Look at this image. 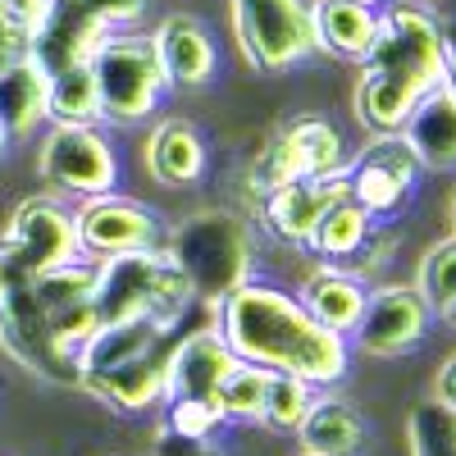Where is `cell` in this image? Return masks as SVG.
Wrapping results in <instances>:
<instances>
[{"label": "cell", "mask_w": 456, "mask_h": 456, "mask_svg": "<svg viewBox=\"0 0 456 456\" xmlns=\"http://www.w3.org/2000/svg\"><path fill=\"white\" fill-rule=\"evenodd\" d=\"M215 329L238 361L270 374H297L315 388H333L347 379V338L315 324L306 306L274 283L247 279L242 288H233L215 306Z\"/></svg>", "instance_id": "cell-1"}, {"label": "cell", "mask_w": 456, "mask_h": 456, "mask_svg": "<svg viewBox=\"0 0 456 456\" xmlns=\"http://www.w3.org/2000/svg\"><path fill=\"white\" fill-rule=\"evenodd\" d=\"M438 83H447V37L438 19L420 0H388L352 87L356 124L365 133H397L415 101Z\"/></svg>", "instance_id": "cell-2"}, {"label": "cell", "mask_w": 456, "mask_h": 456, "mask_svg": "<svg viewBox=\"0 0 456 456\" xmlns=\"http://www.w3.org/2000/svg\"><path fill=\"white\" fill-rule=\"evenodd\" d=\"M165 256L183 270V279L192 283L197 301L206 311H215L219 301L242 288L256 270V238L242 215L233 210H197L165 228Z\"/></svg>", "instance_id": "cell-3"}, {"label": "cell", "mask_w": 456, "mask_h": 456, "mask_svg": "<svg viewBox=\"0 0 456 456\" xmlns=\"http://www.w3.org/2000/svg\"><path fill=\"white\" fill-rule=\"evenodd\" d=\"M92 265H96L92 306H96L101 324L105 320H133V315L183 324V315L197 306L192 283H187L183 270L165 256V247L105 256V260H92Z\"/></svg>", "instance_id": "cell-4"}, {"label": "cell", "mask_w": 456, "mask_h": 456, "mask_svg": "<svg viewBox=\"0 0 456 456\" xmlns=\"http://www.w3.org/2000/svg\"><path fill=\"white\" fill-rule=\"evenodd\" d=\"M96 101H101V124L110 128H137L165 101V73L151 51V37L142 32H105L96 51L87 55Z\"/></svg>", "instance_id": "cell-5"}, {"label": "cell", "mask_w": 456, "mask_h": 456, "mask_svg": "<svg viewBox=\"0 0 456 456\" xmlns=\"http://www.w3.org/2000/svg\"><path fill=\"white\" fill-rule=\"evenodd\" d=\"M238 51L260 73H288L315 55L306 0H228Z\"/></svg>", "instance_id": "cell-6"}, {"label": "cell", "mask_w": 456, "mask_h": 456, "mask_svg": "<svg viewBox=\"0 0 456 456\" xmlns=\"http://www.w3.org/2000/svg\"><path fill=\"white\" fill-rule=\"evenodd\" d=\"M37 174L60 197L87 201L119 187V151L101 133V124H51L37 146Z\"/></svg>", "instance_id": "cell-7"}, {"label": "cell", "mask_w": 456, "mask_h": 456, "mask_svg": "<svg viewBox=\"0 0 456 456\" xmlns=\"http://www.w3.org/2000/svg\"><path fill=\"white\" fill-rule=\"evenodd\" d=\"M0 256H5L19 283L78 260L83 247H78L73 206H64L60 197H23L5 224V233H0Z\"/></svg>", "instance_id": "cell-8"}, {"label": "cell", "mask_w": 456, "mask_h": 456, "mask_svg": "<svg viewBox=\"0 0 456 456\" xmlns=\"http://www.w3.org/2000/svg\"><path fill=\"white\" fill-rule=\"evenodd\" d=\"M420 160L415 151L406 146L402 133H370L365 146L356 156H347L342 165V183H347V197L379 224V219H393L406 210L415 183H420Z\"/></svg>", "instance_id": "cell-9"}, {"label": "cell", "mask_w": 456, "mask_h": 456, "mask_svg": "<svg viewBox=\"0 0 456 456\" xmlns=\"http://www.w3.org/2000/svg\"><path fill=\"white\" fill-rule=\"evenodd\" d=\"M347 165V146L342 133L324 119V114H297L292 124H283L270 142H265L260 160L251 169L256 192L297 183V178H342Z\"/></svg>", "instance_id": "cell-10"}, {"label": "cell", "mask_w": 456, "mask_h": 456, "mask_svg": "<svg viewBox=\"0 0 456 456\" xmlns=\"http://www.w3.org/2000/svg\"><path fill=\"white\" fill-rule=\"evenodd\" d=\"M429 320H434V311L425 306V297L415 288L384 283V288L365 292V311H361L356 329L347 333V347L379 356V361L406 356L429 338Z\"/></svg>", "instance_id": "cell-11"}, {"label": "cell", "mask_w": 456, "mask_h": 456, "mask_svg": "<svg viewBox=\"0 0 456 456\" xmlns=\"http://www.w3.org/2000/svg\"><path fill=\"white\" fill-rule=\"evenodd\" d=\"M0 347H5L23 370H32L37 379H46V384L78 388V356L64 352L55 342L51 315L37 306V297L28 292V283H14V292L0 301Z\"/></svg>", "instance_id": "cell-12"}, {"label": "cell", "mask_w": 456, "mask_h": 456, "mask_svg": "<svg viewBox=\"0 0 456 456\" xmlns=\"http://www.w3.org/2000/svg\"><path fill=\"white\" fill-rule=\"evenodd\" d=\"M78 219V247L87 260H105V256H124V251H151L165 242L160 219L151 215L142 201L119 197V192H101L73 206Z\"/></svg>", "instance_id": "cell-13"}, {"label": "cell", "mask_w": 456, "mask_h": 456, "mask_svg": "<svg viewBox=\"0 0 456 456\" xmlns=\"http://www.w3.org/2000/svg\"><path fill=\"white\" fill-rule=\"evenodd\" d=\"M151 51L160 60L169 92H197V87L215 83V73H219L215 32L197 14H165L156 23V32H151Z\"/></svg>", "instance_id": "cell-14"}, {"label": "cell", "mask_w": 456, "mask_h": 456, "mask_svg": "<svg viewBox=\"0 0 456 456\" xmlns=\"http://www.w3.org/2000/svg\"><path fill=\"white\" fill-rule=\"evenodd\" d=\"M342 197H347V183L342 178H297V183L260 192V219L274 238H283L292 247H311L320 215Z\"/></svg>", "instance_id": "cell-15"}, {"label": "cell", "mask_w": 456, "mask_h": 456, "mask_svg": "<svg viewBox=\"0 0 456 456\" xmlns=\"http://www.w3.org/2000/svg\"><path fill=\"white\" fill-rule=\"evenodd\" d=\"M110 28L83 10V0H51L46 19L28 32V55L42 64L46 73L69 69V64H87L96 42Z\"/></svg>", "instance_id": "cell-16"}, {"label": "cell", "mask_w": 456, "mask_h": 456, "mask_svg": "<svg viewBox=\"0 0 456 456\" xmlns=\"http://www.w3.org/2000/svg\"><path fill=\"white\" fill-rule=\"evenodd\" d=\"M183 333V324H165V320H151V315H133V320H105L92 329V338L78 347V384L92 374H110L146 352L165 347Z\"/></svg>", "instance_id": "cell-17"}, {"label": "cell", "mask_w": 456, "mask_h": 456, "mask_svg": "<svg viewBox=\"0 0 456 456\" xmlns=\"http://www.w3.org/2000/svg\"><path fill=\"white\" fill-rule=\"evenodd\" d=\"M238 365L233 347L224 342L215 324L178 333L174 352H169V379H165V397H215V388L228 379V370Z\"/></svg>", "instance_id": "cell-18"}, {"label": "cell", "mask_w": 456, "mask_h": 456, "mask_svg": "<svg viewBox=\"0 0 456 456\" xmlns=\"http://www.w3.org/2000/svg\"><path fill=\"white\" fill-rule=\"evenodd\" d=\"M301 456H361L370 447V420L338 393H315L311 411L292 429Z\"/></svg>", "instance_id": "cell-19"}, {"label": "cell", "mask_w": 456, "mask_h": 456, "mask_svg": "<svg viewBox=\"0 0 456 456\" xmlns=\"http://www.w3.org/2000/svg\"><path fill=\"white\" fill-rule=\"evenodd\" d=\"M169 352H174V342H165V347L156 352H146L119 370H110V374H92L83 379V393H92L96 402L114 406V411H124V415H142L151 406H160L165 402V379H169Z\"/></svg>", "instance_id": "cell-20"}, {"label": "cell", "mask_w": 456, "mask_h": 456, "mask_svg": "<svg viewBox=\"0 0 456 456\" xmlns=\"http://www.w3.org/2000/svg\"><path fill=\"white\" fill-rule=\"evenodd\" d=\"M406 137V146L415 151L420 169H456V87L438 83L429 87L415 110L406 114V124L397 128Z\"/></svg>", "instance_id": "cell-21"}, {"label": "cell", "mask_w": 456, "mask_h": 456, "mask_svg": "<svg viewBox=\"0 0 456 456\" xmlns=\"http://www.w3.org/2000/svg\"><path fill=\"white\" fill-rule=\"evenodd\" d=\"M142 160L160 187H192L206 178L210 151H206V137L197 133L192 119H160L146 133Z\"/></svg>", "instance_id": "cell-22"}, {"label": "cell", "mask_w": 456, "mask_h": 456, "mask_svg": "<svg viewBox=\"0 0 456 456\" xmlns=\"http://www.w3.org/2000/svg\"><path fill=\"white\" fill-rule=\"evenodd\" d=\"M365 292H370V288H365L361 274L320 260L315 270L306 274V283H301L297 301L306 306V315H311L315 324H324V329H333V333L347 338V333L356 329L361 311H365Z\"/></svg>", "instance_id": "cell-23"}, {"label": "cell", "mask_w": 456, "mask_h": 456, "mask_svg": "<svg viewBox=\"0 0 456 456\" xmlns=\"http://www.w3.org/2000/svg\"><path fill=\"white\" fill-rule=\"evenodd\" d=\"M306 5H311L315 51L342 64H361L379 32V10L352 5V0H306Z\"/></svg>", "instance_id": "cell-24"}, {"label": "cell", "mask_w": 456, "mask_h": 456, "mask_svg": "<svg viewBox=\"0 0 456 456\" xmlns=\"http://www.w3.org/2000/svg\"><path fill=\"white\" fill-rule=\"evenodd\" d=\"M46 83L51 73L32 55L0 64V137L5 142H19L37 133V124H46Z\"/></svg>", "instance_id": "cell-25"}, {"label": "cell", "mask_w": 456, "mask_h": 456, "mask_svg": "<svg viewBox=\"0 0 456 456\" xmlns=\"http://www.w3.org/2000/svg\"><path fill=\"white\" fill-rule=\"evenodd\" d=\"M370 233H374V219H370L352 197H342V201H333V206L320 215V224H315V233H311V247H306V251H315L320 260L338 265V260H352V256L365 247Z\"/></svg>", "instance_id": "cell-26"}, {"label": "cell", "mask_w": 456, "mask_h": 456, "mask_svg": "<svg viewBox=\"0 0 456 456\" xmlns=\"http://www.w3.org/2000/svg\"><path fill=\"white\" fill-rule=\"evenodd\" d=\"M46 119L51 124H101V101L87 64L55 69L46 83Z\"/></svg>", "instance_id": "cell-27"}, {"label": "cell", "mask_w": 456, "mask_h": 456, "mask_svg": "<svg viewBox=\"0 0 456 456\" xmlns=\"http://www.w3.org/2000/svg\"><path fill=\"white\" fill-rule=\"evenodd\" d=\"M265 384H270V370H260V365L238 361L228 370V379L215 388V406L224 415V425H260Z\"/></svg>", "instance_id": "cell-28"}, {"label": "cell", "mask_w": 456, "mask_h": 456, "mask_svg": "<svg viewBox=\"0 0 456 456\" xmlns=\"http://www.w3.org/2000/svg\"><path fill=\"white\" fill-rule=\"evenodd\" d=\"M406 447L411 456H456V411L438 397L415 402L406 415Z\"/></svg>", "instance_id": "cell-29"}, {"label": "cell", "mask_w": 456, "mask_h": 456, "mask_svg": "<svg viewBox=\"0 0 456 456\" xmlns=\"http://www.w3.org/2000/svg\"><path fill=\"white\" fill-rule=\"evenodd\" d=\"M411 288L425 297V306L434 315H447L456 306V233L438 238L425 251V260H420V270H415V283Z\"/></svg>", "instance_id": "cell-30"}, {"label": "cell", "mask_w": 456, "mask_h": 456, "mask_svg": "<svg viewBox=\"0 0 456 456\" xmlns=\"http://www.w3.org/2000/svg\"><path fill=\"white\" fill-rule=\"evenodd\" d=\"M311 402H315V384H306L297 374H270L265 402H260V425L274 434H292L301 425V415L311 411Z\"/></svg>", "instance_id": "cell-31"}, {"label": "cell", "mask_w": 456, "mask_h": 456, "mask_svg": "<svg viewBox=\"0 0 456 456\" xmlns=\"http://www.w3.org/2000/svg\"><path fill=\"white\" fill-rule=\"evenodd\" d=\"M165 429L183 434V438H215L224 429V415L215 406V397H165Z\"/></svg>", "instance_id": "cell-32"}, {"label": "cell", "mask_w": 456, "mask_h": 456, "mask_svg": "<svg viewBox=\"0 0 456 456\" xmlns=\"http://www.w3.org/2000/svg\"><path fill=\"white\" fill-rule=\"evenodd\" d=\"M83 10L96 14L110 32H124L128 23H137L146 14V0H83Z\"/></svg>", "instance_id": "cell-33"}, {"label": "cell", "mask_w": 456, "mask_h": 456, "mask_svg": "<svg viewBox=\"0 0 456 456\" xmlns=\"http://www.w3.org/2000/svg\"><path fill=\"white\" fill-rule=\"evenodd\" d=\"M151 456H219V452L210 447V438H183V434L160 425L156 443H151Z\"/></svg>", "instance_id": "cell-34"}, {"label": "cell", "mask_w": 456, "mask_h": 456, "mask_svg": "<svg viewBox=\"0 0 456 456\" xmlns=\"http://www.w3.org/2000/svg\"><path fill=\"white\" fill-rule=\"evenodd\" d=\"M0 10H5L23 32H32L37 23L46 19V10H51V0H0Z\"/></svg>", "instance_id": "cell-35"}, {"label": "cell", "mask_w": 456, "mask_h": 456, "mask_svg": "<svg viewBox=\"0 0 456 456\" xmlns=\"http://www.w3.org/2000/svg\"><path fill=\"white\" fill-rule=\"evenodd\" d=\"M434 397L447 406V411H456V352H452V361L438 370V379H434Z\"/></svg>", "instance_id": "cell-36"}, {"label": "cell", "mask_w": 456, "mask_h": 456, "mask_svg": "<svg viewBox=\"0 0 456 456\" xmlns=\"http://www.w3.org/2000/svg\"><path fill=\"white\" fill-rule=\"evenodd\" d=\"M425 5H429V14L438 19L443 37H456V0H425Z\"/></svg>", "instance_id": "cell-37"}, {"label": "cell", "mask_w": 456, "mask_h": 456, "mask_svg": "<svg viewBox=\"0 0 456 456\" xmlns=\"http://www.w3.org/2000/svg\"><path fill=\"white\" fill-rule=\"evenodd\" d=\"M14 283H19V279H14V270L5 265V256H0V301H5V297L14 292Z\"/></svg>", "instance_id": "cell-38"}, {"label": "cell", "mask_w": 456, "mask_h": 456, "mask_svg": "<svg viewBox=\"0 0 456 456\" xmlns=\"http://www.w3.org/2000/svg\"><path fill=\"white\" fill-rule=\"evenodd\" d=\"M352 5H365V10H384L388 0H352Z\"/></svg>", "instance_id": "cell-39"}, {"label": "cell", "mask_w": 456, "mask_h": 456, "mask_svg": "<svg viewBox=\"0 0 456 456\" xmlns=\"http://www.w3.org/2000/svg\"><path fill=\"white\" fill-rule=\"evenodd\" d=\"M452 233H456V197H452Z\"/></svg>", "instance_id": "cell-40"}, {"label": "cell", "mask_w": 456, "mask_h": 456, "mask_svg": "<svg viewBox=\"0 0 456 456\" xmlns=\"http://www.w3.org/2000/svg\"><path fill=\"white\" fill-rule=\"evenodd\" d=\"M447 320H452V324H456V306H452V311H447Z\"/></svg>", "instance_id": "cell-41"}, {"label": "cell", "mask_w": 456, "mask_h": 456, "mask_svg": "<svg viewBox=\"0 0 456 456\" xmlns=\"http://www.w3.org/2000/svg\"><path fill=\"white\" fill-rule=\"evenodd\" d=\"M0 146H5V137H0Z\"/></svg>", "instance_id": "cell-42"}]
</instances>
